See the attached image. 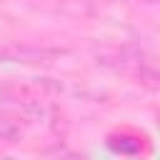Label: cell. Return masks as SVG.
<instances>
[{
	"label": "cell",
	"mask_w": 160,
	"mask_h": 160,
	"mask_svg": "<svg viewBox=\"0 0 160 160\" xmlns=\"http://www.w3.org/2000/svg\"><path fill=\"white\" fill-rule=\"evenodd\" d=\"M0 160H12V158H0Z\"/></svg>",
	"instance_id": "7a4b0ae2"
},
{
	"label": "cell",
	"mask_w": 160,
	"mask_h": 160,
	"mask_svg": "<svg viewBox=\"0 0 160 160\" xmlns=\"http://www.w3.org/2000/svg\"><path fill=\"white\" fill-rule=\"evenodd\" d=\"M18 135H20L18 125H12L10 120H2V118H0V140H12V138H18Z\"/></svg>",
	"instance_id": "6da1fadb"
}]
</instances>
